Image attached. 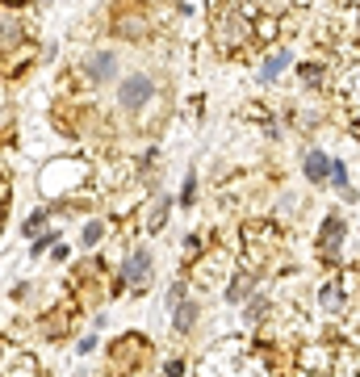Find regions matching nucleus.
<instances>
[{"mask_svg":"<svg viewBox=\"0 0 360 377\" xmlns=\"http://www.w3.org/2000/svg\"><path fill=\"white\" fill-rule=\"evenodd\" d=\"M223 273H226V256H223V252H214V256L197 260V269H193V281L201 285V289H210L214 281H223Z\"/></svg>","mask_w":360,"mask_h":377,"instance_id":"423d86ee","label":"nucleus"},{"mask_svg":"<svg viewBox=\"0 0 360 377\" xmlns=\"http://www.w3.org/2000/svg\"><path fill=\"white\" fill-rule=\"evenodd\" d=\"M285 67H289V50H285V47L272 50L269 59H264V67H260V84H272V80H276Z\"/></svg>","mask_w":360,"mask_h":377,"instance_id":"9b49d317","label":"nucleus"},{"mask_svg":"<svg viewBox=\"0 0 360 377\" xmlns=\"http://www.w3.org/2000/svg\"><path fill=\"white\" fill-rule=\"evenodd\" d=\"M302 80H306V84H318V80H322V67H318L315 59H310V63H302Z\"/></svg>","mask_w":360,"mask_h":377,"instance_id":"6ab92c4d","label":"nucleus"},{"mask_svg":"<svg viewBox=\"0 0 360 377\" xmlns=\"http://www.w3.org/2000/svg\"><path fill=\"white\" fill-rule=\"evenodd\" d=\"M322 310H344V289H339V281H331V285H322Z\"/></svg>","mask_w":360,"mask_h":377,"instance_id":"4468645a","label":"nucleus"},{"mask_svg":"<svg viewBox=\"0 0 360 377\" xmlns=\"http://www.w3.org/2000/svg\"><path fill=\"white\" fill-rule=\"evenodd\" d=\"M122 281L135 285V289H142V285L151 281V256H147V252H135V256L122 264Z\"/></svg>","mask_w":360,"mask_h":377,"instance_id":"1a4fd4ad","label":"nucleus"},{"mask_svg":"<svg viewBox=\"0 0 360 377\" xmlns=\"http://www.w3.org/2000/svg\"><path fill=\"white\" fill-rule=\"evenodd\" d=\"M193 323H197V302H189V298H184L176 310H172V327H176V331H189Z\"/></svg>","mask_w":360,"mask_h":377,"instance_id":"ddd939ff","label":"nucleus"},{"mask_svg":"<svg viewBox=\"0 0 360 377\" xmlns=\"http://www.w3.org/2000/svg\"><path fill=\"white\" fill-rule=\"evenodd\" d=\"M247 293H252V273L243 269V273L230 281V302H247Z\"/></svg>","mask_w":360,"mask_h":377,"instance_id":"2eb2a0df","label":"nucleus"},{"mask_svg":"<svg viewBox=\"0 0 360 377\" xmlns=\"http://www.w3.org/2000/svg\"><path fill=\"white\" fill-rule=\"evenodd\" d=\"M122 377H135V373H122Z\"/></svg>","mask_w":360,"mask_h":377,"instance_id":"393cba45","label":"nucleus"},{"mask_svg":"<svg viewBox=\"0 0 360 377\" xmlns=\"http://www.w3.org/2000/svg\"><path fill=\"white\" fill-rule=\"evenodd\" d=\"M9 43H21V26L17 21H0V47H9Z\"/></svg>","mask_w":360,"mask_h":377,"instance_id":"f3484780","label":"nucleus"},{"mask_svg":"<svg viewBox=\"0 0 360 377\" xmlns=\"http://www.w3.org/2000/svg\"><path fill=\"white\" fill-rule=\"evenodd\" d=\"M184 373V361H168V369H164V377H180Z\"/></svg>","mask_w":360,"mask_h":377,"instance_id":"5701e85b","label":"nucleus"},{"mask_svg":"<svg viewBox=\"0 0 360 377\" xmlns=\"http://www.w3.org/2000/svg\"><path fill=\"white\" fill-rule=\"evenodd\" d=\"M339 239H344V223L331 214V218L322 223V235H318V256H322L327 264H335V247H339Z\"/></svg>","mask_w":360,"mask_h":377,"instance_id":"0eeeda50","label":"nucleus"},{"mask_svg":"<svg viewBox=\"0 0 360 377\" xmlns=\"http://www.w3.org/2000/svg\"><path fill=\"white\" fill-rule=\"evenodd\" d=\"M113 72H118V59H113V50H96L89 63H84V76H89V80H96V84L113 80Z\"/></svg>","mask_w":360,"mask_h":377,"instance_id":"9d476101","label":"nucleus"},{"mask_svg":"<svg viewBox=\"0 0 360 377\" xmlns=\"http://www.w3.org/2000/svg\"><path fill=\"white\" fill-rule=\"evenodd\" d=\"M306 176L322 185V181H331V159L322 155V151H306Z\"/></svg>","mask_w":360,"mask_h":377,"instance_id":"f8f14e48","label":"nucleus"},{"mask_svg":"<svg viewBox=\"0 0 360 377\" xmlns=\"http://www.w3.org/2000/svg\"><path fill=\"white\" fill-rule=\"evenodd\" d=\"M331 377H360V352L352 348V344H335Z\"/></svg>","mask_w":360,"mask_h":377,"instance_id":"6e6552de","label":"nucleus"},{"mask_svg":"<svg viewBox=\"0 0 360 377\" xmlns=\"http://www.w3.org/2000/svg\"><path fill=\"white\" fill-rule=\"evenodd\" d=\"M80 176H84V168H80V164H72V159H59L55 168H46V172H43V181H38V185H43L46 197H59L63 188L72 185V181H80Z\"/></svg>","mask_w":360,"mask_h":377,"instance_id":"20e7f679","label":"nucleus"},{"mask_svg":"<svg viewBox=\"0 0 360 377\" xmlns=\"http://www.w3.org/2000/svg\"><path fill=\"white\" fill-rule=\"evenodd\" d=\"M356 122H360V118H356Z\"/></svg>","mask_w":360,"mask_h":377,"instance_id":"a878e982","label":"nucleus"},{"mask_svg":"<svg viewBox=\"0 0 360 377\" xmlns=\"http://www.w3.org/2000/svg\"><path fill=\"white\" fill-rule=\"evenodd\" d=\"M4 4H21V0H4Z\"/></svg>","mask_w":360,"mask_h":377,"instance_id":"b1692460","label":"nucleus"},{"mask_svg":"<svg viewBox=\"0 0 360 377\" xmlns=\"http://www.w3.org/2000/svg\"><path fill=\"white\" fill-rule=\"evenodd\" d=\"M256 13V4H235V0H214V9H210V17H214V43L218 50L226 55H235V50H243L252 43V17Z\"/></svg>","mask_w":360,"mask_h":377,"instance_id":"f257e3e1","label":"nucleus"},{"mask_svg":"<svg viewBox=\"0 0 360 377\" xmlns=\"http://www.w3.org/2000/svg\"><path fill=\"white\" fill-rule=\"evenodd\" d=\"M164 218H168V197H159V201L151 206V214H147V231H159Z\"/></svg>","mask_w":360,"mask_h":377,"instance_id":"dca6fc26","label":"nucleus"},{"mask_svg":"<svg viewBox=\"0 0 360 377\" xmlns=\"http://www.w3.org/2000/svg\"><path fill=\"white\" fill-rule=\"evenodd\" d=\"M46 223V214L43 210H38V214H34V218H30V223H26V235H34V231H38V227H43Z\"/></svg>","mask_w":360,"mask_h":377,"instance_id":"4be33fe9","label":"nucleus"},{"mask_svg":"<svg viewBox=\"0 0 360 377\" xmlns=\"http://www.w3.org/2000/svg\"><path fill=\"white\" fill-rule=\"evenodd\" d=\"M101 235H105V227H101V223H89V227H84V247H92Z\"/></svg>","mask_w":360,"mask_h":377,"instance_id":"412c9836","label":"nucleus"},{"mask_svg":"<svg viewBox=\"0 0 360 377\" xmlns=\"http://www.w3.org/2000/svg\"><path fill=\"white\" fill-rule=\"evenodd\" d=\"M151 93H155V84H151V80H147V76L138 72V76H130V80L122 84L118 101H122V109H130V113H135V109H142V105L151 101Z\"/></svg>","mask_w":360,"mask_h":377,"instance_id":"39448f33","label":"nucleus"},{"mask_svg":"<svg viewBox=\"0 0 360 377\" xmlns=\"http://www.w3.org/2000/svg\"><path fill=\"white\" fill-rule=\"evenodd\" d=\"M331 181H335L339 188H348V168H344L339 159H331Z\"/></svg>","mask_w":360,"mask_h":377,"instance_id":"aec40b11","label":"nucleus"},{"mask_svg":"<svg viewBox=\"0 0 360 377\" xmlns=\"http://www.w3.org/2000/svg\"><path fill=\"white\" fill-rule=\"evenodd\" d=\"M147 356H151V344H147L138 331L122 335V339H113V348H109V361H113V365H122L126 373H130V369H138Z\"/></svg>","mask_w":360,"mask_h":377,"instance_id":"f03ea898","label":"nucleus"},{"mask_svg":"<svg viewBox=\"0 0 360 377\" xmlns=\"http://www.w3.org/2000/svg\"><path fill=\"white\" fill-rule=\"evenodd\" d=\"M272 34H276V17H260V21H256V38H260V43H269Z\"/></svg>","mask_w":360,"mask_h":377,"instance_id":"a211bd4d","label":"nucleus"},{"mask_svg":"<svg viewBox=\"0 0 360 377\" xmlns=\"http://www.w3.org/2000/svg\"><path fill=\"white\" fill-rule=\"evenodd\" d=\"M331 361H335L331 344H306L302 356H298V369L306 377H331Z\"/></svg>","mask_w":360,"mask_h":377,"instance_id":"7ed1b4c3","label":"nucleus"}]
</instances>
